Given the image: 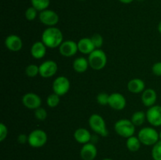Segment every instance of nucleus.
<instances>
[{
  "mask_svg": "<svg viewBox=\"0 0 161 160\" xmlns=\"http://www.w3.org/2000/svg\"><path fill=\"white\" fill-rule=\"evenodd\" d=\"M41 41L47 48L55 49L64 42V36L61 30L56 27H48L42 33Z\"/></svg>",
  "mask_w": 161,
  "mask_h": 160,
  "instance_id": "f257e3e1",
  "label": "nucleus"
},
{
  "mask_svg": "<svg viewBox=\"0 0 161 160\" xmlns=\"http://www.w3.org/2000/svg\"><path fill=\"white\" fill-rule=\"evenodd\" d=\"M138 139L142 144L146 146H153L160 141V134L155 128L151 126L143 127L139 130L138 134Z\"/></svg>",
  "mask_w": 161,
  "mask_h": 160,
  "instance_id": "f03ea898",
  "label": "nucleus"
},
{
  "mask_svg": "<svg viewBox=\"0 0 161 160\" xmlns=\"http://www.w3.org/2000/svg\"><path fill=\"white\" fill-rule=\"evenodd\" d=\"M88 62L90 67L96 71H100L106 66L107 55L101 49H96L91 54L88 55Z\"/></svg>",
  "mask_w": 161,
  "mask_h": 160,
  "instance_id": "7ed1b4c3",
  "label": "nucleus"
},
{
  "mask_svg": "<svg viewBox=\"0 0 161 160\" xmlns=\"http://www.w3.org/2000/svg\"><path fill=\"white\" fill-rule=\"evenodd\" d=\"M89 126L96 134L105 137L108 135V130L107 129L105 119L98 114H93L88 119Z\"/></svg>",
  "mask_w": 161,
  "mask_h": 160,
  "instance_id": "20e7f679",
  "label": "nucleus"
},
{
  "mask_svg": "<svg viewBox=\"0 0 161 160\" xmlns=\"http://www.w3.org/2000/svg\"><path fill=\"white\" fill-rule=\"evenodd\" d=\"M114 130L119 136L128 138L135 134V125L130 119H122L116 121L114 125Z\"/></svg>",
  "mask_w": 161,
  "mask_h": 160,
  "instance_id": "39448f33",
  "label": "nucleus"
},
{
  "mask_svg": "<svg viewBox=\"0 0 161 160\" xmlns=\"http://www.w3.org/2000/svg\"><path fill=\"white\" fill-rule=\"evenodd\" d=\"M48 136L47 133L41 129H36L28 134V144L35 148L42 147L47 144Z\"/></svg>",
  "mask_w": 161,
  "mask_h": 160,
  "instance_id": "423d86ee",
  "label": "nucleus"
},
{
  "mask_svg": "<svg viewBox=\"0 0 161 160\" xmlns=\"http://www.w3.org/2000/svg\"><path fill=\"white\" fill-rule=\"evenodd\" d=\"M71 83L69 78L65 76H58L53 80L52 84V89L54 93L58 94L60 97L64 96L70 89Z\"/></svg>",
  "mask_w": 161,
  "mask_h": 160,
  "instance_id": "0eeeda50",
  "label": "nucleus"
},
{
  "mask_svg": "<svg viewBox=\"0 0 161 160\" xmlns=\"http://www.w3.org/2000/svg\"><path fill=\"white\" fill-rule=\"evenodd\" d=\"M39 21L47 27H55L59 22V16L55 11L47 9L39 12Z\"/></svg>",
  "mask_w": 161,
  "mask_h": 160,
  "instance_id": "6e6552de",
  "label": "nucleus"
},
{
  "mask_svg": "<svg viewBox=\"0 0 161 160\" xmlns=\"http://www.w3.org/2000/svg\"><path fill=\"white\" fill-rule=\"evenodd\" d=\"M58 70V65L54 61L47 60L39 65V75L44 78L54 76Z\"/></svg>",
  "mask_w": 161,
  "mask_h": 160,
  "instance_id": "1a4fd4ad",
  "label": "nucleus"
},
{
  "mask_svg": "<svg viewBox=\"0 0 161 160\" xmlns=\"http://www.w3.org/2000/svg\"><path fill=\"white\" fill-rule=\"evenodd\" d=\"M146 114V120L152 126H161V106L153 105L148 108Z\"/></svg>",
  "mask_w": 161,
  "mask_h": 160,
  "instance_id": "9d476101",
  "label": "nucleus"
},
{
  "mask_svg": "<svg viewBox=\"0 0 161 160\" xmlns=\"http://www.w3.org/2000/svg\"><path fill=\"white\" fill-rule=\"evenodd\" d=\"M22 104L25 108L31 110H36L42 105V99L38 94L29 92L22 97Z\"/></svg>",
  "mask_w": 161,
  "mask_h": 160,
  "instance_id": "9b49d317",
  "label": "nucleus"
},
{
  "mask_svg": "<svg viewBox=\"0 0 161 160\" xmlns=\"http://www.w3.org/2000/svg\"><path fill=\"white\" fill-rule=\"evenodd\" d=\"M59 53L64 57H72L75 56L79 51L77 42L73 40H65L61 44L59 47Z\"/></svg>",
  "mask_w": 161,
  "mask_h": 160,
  "instance_id": "f8f14e48",
  "label": "nucleus"
},
{
  "mask_svg": "<svg viewBox=\"0 0 161 160\" xmlns=\"http://www.w3.org/2000/svg\"><path fill=\"white\" fill-rule=\"evenodd\" d=\"M127 105V100L123 94L115 92L109 94L108 106L116 111H121L124 109Z\"/></svg>",
  "mask_w": 161,
  "mask_h": 160,
  "instance_id": "ddd939ff",
  "label": "nucleus"
},
{
  "mask_svg": "<svg viewBox=\"0 0 161 160\" xmlns=\"http://www.w3.org/2000/svg\"><path fill=\"white\" fill-rule=\"evenodd\" d=\"M80 157L83 160H94L97 155V149L95 144L89 142L83 144L80 149Z\"/></svg>",
  "mask_w": 161,
  "mask_h": 160,
  "instance_id": "4468645a",
  "label": "nucleus"
},
{
  "mask_svg": "<svg viewBox=\"0 0 161 160\" xmlns=\"http://www.w3.org/2000/svg\"><path fill=\"white\" fill-rule=\"evenodd\" d=\"M5 45L6 48L12 52L20 51L23 46V42L20 36L17 35H9L5 39Z\"/></svg>",
  "mask_w": 161,
  "mask_h": 160,
  "instance_id": "2eb2a0df",
  "label": "nucleus"
},
{
  "mask_svg": "<svg viewBox=\"0 0 161 160\" xmlns=\"http://www.w3.org/2000/svg\"><path fill=\"white\" fill-rule=\"evenodd\" d=\"M142 102L147 108L153 106L156 104L157 100V93L153 89L148 88L142 93Z\"/></svg>",
  "mask_w": 161,
  "mask_h": 160,
  "instance_id": "dca6fc26",
  "label": "nucleus"
},
{
  "mask_svg": "<svg viewBox=\"0 0 161 160\" xmlns=\"http://www.w3.org/2000/svg\"><path fill=\"white\" fill-rule=\"evenodd\" d=\"M47 47L42 41H37L32 44L30 53L33 58L36 60H40L45 56L47 53Z\"/></svg>",
  "mask_w": 161,
  "mask_h": 160,
  "instance_id": "f3484780",
  "label": "nucleus"
},
{
  "mask_svg": "<svg viewBox=\"0 0 161 160\" xmlns=\"http://www.w3.org/2000/svg\"><path fill=\"white\" fill-rule=\"evenodd\" d=\"M74 139L79 144H85L91 142L92 139V135L89 130L86 128H78L74 132Z\"/></svg>",
  "mask_w": 161,
  "mask_h": 160,
  "instance_id": "a211bd4d",
  "label": "nucleus"
},
{
  "mask_svg": "<svg viewBox=\"0 0 161 160\" xmlns=\"http://www.w3.org/2000/svg\"><path fill=\"white\" fill-rule=\"evenodd\" d=\"M77 45H78L79 52H80L83 54L89 55L94 50H96L91 38H82L77 42Z\"/></svg>",
  "mask_w": 161,
  "mask_h": 160,
  "instance_id": "6ab92c4d",
  "label": "nucleus"
},
{
  "mask_svg": "<svg viewBox=\"0 0 161 160\" xmlns=\"http://www.w3.org/2000/svg\"><path fill=\"white\" fill-rule=\"evenodd\" d=\"M127 89L131 93H142L146 89V83L141 78H132L127 83Z\"/></svg>",
  "mask_w": 161,
  "mask_h": 160,
  "instance_id": "aec40b11",
  "label": "nucleus"
},
{
  "mask_svg": "<svg viewBox=\"0 0 161 160\" xmlns=\"http://www.w3.org/2000/svg\"><path fill=\"white\" fill-rule=\"evenodd\" d=\"M88 67H90L88 59L83 57V56L75 58L72 63L73 70L77 73H83V72H86Z\"/></svg>",
  "mask_w": 161,
  "mask_h": 160,
  "instance_id": "412c9836",
  "label": "nucleus"
},
{
  "mask_svg": "<svg viewBox=\"0 0 161 160\" xmlns=\"http://www.w3.org/2000/svg\"><path fill=\"white\" fill-rule=\"evenodd\" d=\"M142 145V143L138 136H132L127 138L126 141V146L127 148L131 152H136L140 149Z\"/></svg>",
  "mask_w": 161,
  "mask_h": 160,
  "instance_id": "4be33fe9",
  "label": "nucleus"
},
{
  "mask_svg": "<svg viewBox=\"0 0 161 160\" xmlns=\"http://www.w3.org/2000/svg\"><path fill=\"white\" fill-rule=\"evenodd\" d=\"M130 120L135 126H141L146 120V114L143 111H137L133 113Z\"/></svg>",
  "mask_w": 161,
  "mask_h": 160,
  "instance_id": "5701e85b",
  "label": "nucleus"
},
{
  "mask_svg": "<svg viewBox=\"0 0 161 160\" xmlns=\"http://www.w3.org/2000/svg\"><path fill=\"white\" fill-rule=\"evenodd\" d=\"M31 6L36 8L39 12L48 9L50 0H31Z\"/></svg>",
  "mask_w": 161,
  "mask_h": 160,
  "instance_id": "b1692460",
  "label": "nucleus"
},
{
  "mask_svg": "<svg viewBox=\"0 0 161 160\" xmlns=\"http://www.w3.org/2000/svg\"><path fill=\"white\" fill-rule=\"evenodd\" d=\"M60 104V96L58 94L53 93L50 94L47 98V104L51 108H54L58 107Z\"/></svg>",
  "mask_w": 161,
  "mask_h": 160,
  "instance_id": "393cba45",
  "label": "nucleus"
},
{
  "mask_svg": "<svg viewBox=\"0 0 161 160\" xmlns=\"http://www.w3.org/2000/svg\"><path fill=\"white\" fill-rule=\"evenodd\" d=\"M25 74L30 78H34L39 75V66L35 64H31L28 65L25 68Z\"/></svg>",
  "mask_w": 161,
  "mask_h": 160,
  "instance_id": "a878e982",
  "label": "nucleus"
},
{
  "mask_svg": "<svg viewBox=\"0 0 161 160\" xmlns=\"http://www.w3.org/2000/svg\"><path fill=\"white\" fill-rule=\"evenodd\" d=\"M151 155L153 160H161V141L153 146Z\"/></svg>",
  "mask_w": 161,
  "mask_h": 160,
  "instance_id": "bb28decb",
  "label": "nucleus"
},
{
  "mask_svg": "<svg viewBox=\"0 0 161 160\" xmlns=\"http://www.w3.org/2000/svg\"><path fill=\"white\" fill-rule=\"evenodd\" d=\"M38 12L39 11L36 8H34L33 6H30L25 10V18L29 21H32V20H36V17H37Z\"/></svg>",
  "mask_w": 161,
  "mask_h": 160,
  "instance_id": "cd10ccee",
  "label": "nucleus"
},
{
  "mask_svg": "<svg viewBox=\"0 0 161 160\" xmlns=\"http://www.w3.org/2000/svg\"><path fill=\"white\" fill-rule=\"evenodd\" d=\"M34 115L37 120L39 121H44L47 119V111L45 108H37V109L34 110Z\"/></svg>",
  "mask_w": 161,
  "mask_h": 160,
  "instance_id": "c85d7f7f",
  "label": "nucleus"
},
{
  "mask_svg": "<svg viewBox=\"0 0 161 160\" xmlns=\"http://www.w3.org/2000/svg\"><path fill=\"white\" fill-rule=\"evenodd\" d=\"M97 102L98 104L102 106H105L108 105V99H109V95L107 94L106 93H99L97 96Z\"/></svg>",
  "mask_w": 161,
  "mask_h": 160,
  "instance_id": "c756f323",
  "label": "nucleus"
},
{
  "mask_svg": "<svg viewBox=\"0 0 161 160\" xmlns=\"http://www.w3.org/2000/svg\"><path fill=\"white\" fill-rule=\"evenodd\" d=\"M91 40H92L93 43H94V46H95L96 49H101V47L103 45L104 39H103V37H102L100 34L96 33V34L93 35L91 36Z\"/></svg>",
  "mask_w": 161,
  "mask_h": 160,
  "instance_id": "7c9ffc66",
  "label": "nucleus"
},
{
  "mask_svg": "<svg viewBox=\"0 0 161 160\" xmlns=\"http://www.w3.org/2000/svg\"><path fill=\"white\" fill-rule=\"evenodd\" d=\"M8 135V128L4 123H0V141L3 142L6 139Z\"/></svg>",
  "mask_w": 161,
  "mask_h": 160,
  "instance_id": "2f4dec72",
  "label": "nucleus"
},
{
  "mask_svg": "<svg viewBox=\"0 0 161 160\" xmlns=\"http://www.w3.org/2000/svg\"><path fill=\"white\" fill-rule=\"evenodd\" d=\"M152 72L156 76H161V61L155 63L152 66Z\"/></svg>",
  "mask_w": 161,
  "mask_h": 160,
  "instance_id": "473e14b6",
  "label": "nucleus"
},
{
  "mask_svg": "<svg viewBox=\"0 0 161 160\" xmlns=\"http://www.w3.org/2000/svg\"><path fill=\"white\" fill-rule=\"evenodd\" d=\"M17 142L20 144H25L28 143V135L25 134V133H20L17 136Z\"/></svg>",
  "mask_w": 161,
  "mask_h": 160,
  "instance_id": "72a5a7b5",
  "label": "nucleus"
},
{
  "mask_svg": "<svg viewBox=\"0 0 161 160\" xmlns=\"http://www.w3.org/2000/svg\"><path fill=\"white\" fill-rule=\"evenodd\" d=\"M118 1L124 3V4H130V3H131L132 2H134L135 0H118Z\"/></svg>",
  "mask_w": 161,
  "mask_h": 160,
  "instance_id": "f704fd0d",
  "label": "nucleus"
},
{
  "mask_svg": "<svg viewBox=\"0 0 161 160\" xmlns=\"http://www.w3.org/2000/svg\"><path fill=\"white\" fill-rule=\"evenodd\" d=\"M157 29H158V31L161 34V21L159 23L158 27H157Z\"/></svg>",
  "mask_w": 161,
  "mask_h": 160,
  "instance_id": "c9c22d12",
  "label": "nucleus"
},
{
  "mask_svg": "<svg viewBox=\"0 0 161 160\" xmlns=\"http://www.w3.org/2000/svg\"><path fill=\"white\" fill-rule=\"evenodd\" d=\"M102 160H113V159H112V158H103Z\"/></svg>",
  "mask_w": 161,
  "mask_h": 160,
  "instance_id": "e433bc0d",
  "label": "nucleus"
},
{
  "mask_svg": "<svg viewBox=\"0 0 161 160\" xmlns=\"http://www.w3.org/2000/svg\"><path fill=\"white\" fill-rule=\"evenodd\" d=\"M159 134H160V141H161V130L160 133H159Z\"/></svg>",
  "mask_w": 161,
  "mask_h": 160,
  "instance_id": "4c0bfd02",
  "label": "nucleus"
},
{
  "mask_svg": "<svg viewBox=\"0 0 161 160\" xmlns=\"http://www.w3.org/2000/svg\"><path fill=\"white\" fill-rule=\"evenodd\" d=\"M138 1H139V2H142V1H144V0H138Z\"/></svg>",
  "mask_w": 161,
  "mask_h": 160,
  "instance_id": "58836bf2",
  "label": "nucleus"
},
{
  "mask_svg": "<svg viewBox=\"0 0 161 160\" xmlns=\"http://www.w3.org/2000/svg\"><path fill=\"white\" fill-rule=\"evenodd\" d=\"M80 1H85V0H80Z\"/></svg>",
  "mask_w": 161,
  "mask_h": 160,
  "instance_id": "ea45409f",
  "label": "nucleus"
}]
</instances>
